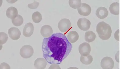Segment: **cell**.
I'll return each instance as SVG.
<instances>
[{
    "mask_svg": "<svg viewBox=\"0 0 120 69\" xmlns=\"http://www.w3.org/2000/svg\"><path fill=\"white\" fill-rule=\"evenodd\" d=\"M72 48L66 36L60 33L44 38L42 46L43 57L50 64H60L69 55Z\"/></svg>",
    "mask_w": 120,
    "mask_h": 69,
    "instance_id": "6da1fadb",
    "label": "cell"
},
{
    "mask_svg": "<svg viewBox=\"0 0 120 69\" xmlns=\"http://www.w3.org/2000/svg\"><path fill=\"white\" fill-rule=\"evenodd\" d=\"M96 31L99 38L102 40H108L111 36L112 31L111 26L105 22H99L97 26Z\"/></svg>",
    "mask_w": 120,
    "mask_h": 69,
    "instance_id": "7a4b0ae2",
    "label": "cell"
},
{
    "mask_svg": "<svg viewBox=\"0 0 120 69\" xmlns=\"http://www.w3.org/2000/svg\"><path fill=\"white\" fill-rule=\"evenodd\" d=\"M34 54V49L30 45H24L20 49V54L21 56L24 58H30Z\"/></svg>",
    "mask_w": 120,
    "mask_h": 69,
    "instance_id": "3957f363",
    "label": "cell"
},
{
    "mask_svg": "<svg viewBox=\"0 0 120 69\" xmlns=\"http://www.w3.org/2000/svg\"><path fill=\"white\" fill-rule=\"evenodd\" d=\"M58 27L61 32H66L69 31L71 27L70 21L67 19H62L58 23Z\"/></svg>",
    "mask_w": 120,
    "mask_h": 69,
    "instance_id": "277c9868",
    "label": "cell"
},
{
    "mask_svg": "<svg viewBox=\"0 0 120 69\" xmlns=\"http://www.w3.org/2000/svg\"><path fill=\"white\" fill-rule=\"evenodd\" d=\"M91 23L88 19L85 18L79 19L77 22L79 28L82 31H86L90 28Z\"/></svg>",
    "mask_w": 120,
    "mask_h": 69,
    "instance_id": "5b68a950",
    "label": "cell"
},
{
    "mask_svg": "<svg viewBox=\"0 0 120 69\" xmlns=\"http://www.w3.org/2000/svg\"><path fill=\"white\" fill-rule=\"evenodd\" d=\"M101 66L103 69H112L114 66V62L111 57H106L102 59Z\"/></svg>",
    "mask_w": 120,
    "mask_h": 69,
    "instance_id": "8992f818",
    "label": "cell"
},
{
    "mask_svg": "<svg viewBox=\"0 0 120 69\" xmlns=\"http://www.w3.org/2000/svg\"><path fill=\"white\" fill-rule=\"evenodd\" d=\"M77 11L80 15L87 16L90 14L91 9L88 4L86 3H82L80 7L77 9Z\"/></svg>",
    "mask_w": 120,
    "mask_h": 69,
    "instance_id": "52a82bcc",
    "label": "cell"
},
{
    "mask_svg": "<svg viewBox=\"0 0 120 69\" xmlns=\"http://www.w3.org/2000/svg\"><path fill=\"white\" fill-rule=\"evenodd\" d=\"M79 51L80 54L84 56L90 54L91 51L90 45L86 42H84L81 44L79 46Z\"/></svg>",
    "mask_w": 120,
    "mask_h": 69,
    "instance_id": "ba28073f",
    "label": "cell"
},
{
    "mask_svg": "<svg viewBox=\"0 0 120 69\" xmlns=\"http://www.w3.org/2000/svg\"><path fill=\"white\" fill-rule=\"evenodd\" d=\"M8 33L9 37L13 40H17L20 38L21 33V31L17 28L14 27L9 29Z\"/></svg>",
    "mask_w": 120,
    "mask_h": 69,
    "instance_id": "9c48e42d",
    "label": "cell"
},
{
    "mask_svg": "<svg viewBox=\"0 0 120 69\" xmlns=\"http://www.w3.org/2000/svg\"><path fill=\"white\" fill-rule=\"evenodd\" d=\"M53 33V29L50 26L45 25L41 29V33L43 37L47 38L50 37L52 35Z\"/></svg>",
    "mask_w": 120,
    "mask_h": 69,
    "instance_id": "30bf717a",
    "label": "cell"
},
{
    "mask_svg": "<svg viewBox=\"0 0 120 69\" xmlns=\"http://www.w3.org/2000/svg\"><path fill=\"white\" fill-rule=\"evenodd\" d=\"M34 26L31 23H27L25 25L23 31V35L26 37H30L33 34Z\"/></svg>",
    "mask_w": 120,
    "mask_h": 69,
    "instance_id": "8fae6325",
    "label": "cell"
},
{
    "mask_svg": "<svg viewBox=\"0 0 120 69\" xmlns=\"http://www.w3.org/2000/svg\"><path fill=\"white\" fill-rule=\"evenodd\" d=\"M96 14L97 17L102 19H105L108 16L109 12L106 8L101 7L96 10Z\"/></svg>",
    "mask_w": 120,
    "mask_h": 69,
    "instance_id": "7c38bea8",
    "label": "cell"
},
{
    "mask_svg": "<svg viewBox=\"0 0 120 69\" xmlns=\"http://www.w3.org/2000/svg\"><path fill=\"white\" fill-rule=\"evenodd\" d=\"M47 61L43 58H37L34 62V66L38 69H44L46 68Z\"/></svg>",
    "mask_w": 120,
    "mask_h": 69,
    "instance_id": "4fadbf2b",
    "label": "cell"
},
{
    "mask_svg": "<svg viewBox=\"0 0 120 69\" xmlns=\"http://www.w3.org/2000/svg\"><path fill=\"white\" fill-rule=\"evenodd\" d=\"M18 14L17 9L14 7H10L6 11V15L7 17L12 19L17 16Z\"/></svg>",
    "mask_w": 120,
    "mask_h": 69,
    "instance_id": "5bb4252c",
    "label": "cell"
},
{
    "mask_svg": "<svg viewBox=\"0 0 120 69\" xmlns=\"http://www.w3.org/2000/svg\"><path fill=\"white\" fill-rule=\"evenodd\" d=\"M79 38V35L78 33L75 31H71L68 34L67 38L71 43L73 44L76 42Z\"/></svg>",
    "mask_w": 120,
    "mask_h": 69,
    "instance_id": "9a60e30c",
    "label": "cell"
},
{
    "mask_svg": "<svg viewBox=\"0 0 120 69\" xmlns=\"http://www.w3.org/2000/svg\"><path fill=\"white\" fill-rule=\"evenodd\" d=\"M109 11L112 14L118 15L119 14V4L118 2H114L110 5Z\"/></svg>",
    "mask_w": 120,
    "mask_h": 69,
    "instance_id": "2e32d148",
    "label": "cell"
},
{
    "mask_svg": "<svg viewBox=\"0 0 120 69\" xmlns=\"http://www.w3.org/2000/svg\"><path fill=\"white\" fill-rule=\"evenodd\" d=\"M96 35L92 31H89L86 32L85 35V41L88 42H91L95 40Z\"/></svg>",
    "mask_w": 120,
    "mask_h": 69,
    "instance_id": "e0dca14e",
    "label": "cell"
},
{
    "mask_svg": "<svg viewBox=\"0 0 120 69\" xmlns=\"http://www.w3.org/2000/svg\"><path fill=\"white\" fill-rule=\"evenodd\" d=\"M80 61L83 64L88 65L92 63L93 61V58L92 56L90 54L86 56L81 55Z\"/></svg>",
    "mask_w": 120,
    "mask_h": 69,
    "instance_id": "ac0fdd59",
    "label": "cell"
},
{
    "mask_svg": "<svg viewBox=\"0 0 120 69\" xmlns=\"http://www.w3.org/2000/svg\"><path fill=\"white\" fill-rule=\"evenodd\" d=\"M23 18L19 15H18L15 18L12 19V23L16 26H21L23 24Z\"/></svg>",
    "mask_w": 120,
    "mask_h": 69,
    "instance_id": "d6986e66",
    "label": "cell"
},
{
    "mask_svg": "<svg viewBox=\"0 0 120 69\" xmlns=\"http://www.w3.org/2000/svg\"><path fill=\"white\" fill-rule=\"evenodd\" d=\"M32 18L34 22L35 23H38L41 22L42 19V16L41 13L38 12L33 13L32 15Z\"/></svg>",
    "mask_w": 120,
    "mask_h": 69,
    "instance_id": "ffe728a7",
    "label": "cell"
},
{
    "mask_svg": "<svg viewBox=\"0 0 120 69\" xmlns=\"http://www.w3.org/2000/svg\"><path fill=\"white\" fill-rule=\"evenodd\" d=\"M69 4L71 7L74 9H78L81 5V1L70 0L69 2Z\"/></svg>",
    "mask_w": 120,
    "mask_h": 69,
    "instance_id": "44dd1931",
    "label": "cell"
},
{
    "mask_svg": "<svg viewBox=\"0 0 120 69\" xmlns=\"http://www.w3.org/2000/svg\"><path fill=\"white\" fill-rule=\"evenodd\" d=\"M8 39V36L4 32L0 33V45L4 44L7 42Z\"/></svg>",
    "mask_w": 120,
    "mask_h": 69,
    "instance_id": "7402d4cb",
    "label": "cell"
},
{
    "mask_svg": "<svg viewBox=\"0 0 120 69\" xmlns=\"http://www.w3.org/2000/svg\"><path fill=\"white\" fill-rule=\"evenodd\" d=\"M39 5V3L38 2L34 1L33 3L29 4L28 7L32 9H37Z\"/></svg>",
    "mask_w": 120,
    "mask_h": 69,
    "instance_id": "603a6c76",
    "label": "cell"
},
{
    "mask_svg": "<svg viewBox=\"0 0 120 69\" xmlns=\"http://www.w3.org/2000/svg\"><path fill=\"white\" fill-rule=\"evenodd\" d=\"M115 38L116 40L119 41V29L116 31L114 34Z\"/></svg>",
    "mask_w": 120,
    "mask_h": 69,
    "instance_id": "cb8c5ba5",
    "label": "cell"
},
{
    "mask_svg": "<svg viewBox=\"0 0 120 69\" xmlns=\"http://www.w3.org/2000/svg\"><path fill=\"white\" fill-rule=\"evenodd\" d=\"M54 67L55 68H56V69H60L59 66L56 64H52V65L50 68L49 69H52Z\"/></svg>",
    "mask_w": 120,
    "mask_h": 69,
    "instance_id": "d4e9b609",
    "label": "cell"
},
{
    "mask_svg": "<svg viewBox=\"0 0 120 69\" xmlns=\"http://www.w3.org/2000/svg\"><path fill=\"white\" fill-rule=\"evenodd\" d=\"M115 59L116 61L119 62V51H118L115 55Z\"/></svg>",
    "mask_w": 120,
    "mask_h": 69,
    "instance_id": "484cf974",
    "label": "cell"
}]
</instances>
